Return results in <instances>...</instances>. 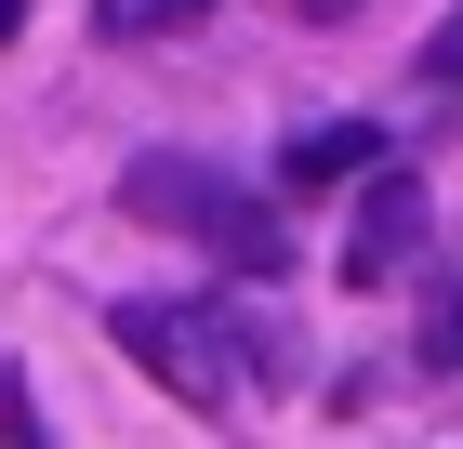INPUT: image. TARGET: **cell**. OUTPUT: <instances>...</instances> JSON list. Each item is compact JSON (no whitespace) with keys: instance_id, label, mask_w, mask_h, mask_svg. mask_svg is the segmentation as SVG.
<instances>
[{"instance_id":"cell-1","label":"cell","mask_w":463,"mask_h":449,"mask_svg":"<svg viewBox=\"0 0 463 449\" xmlns=\"http://www.w3.org/2000/svg\"><path fill=\"white\" fill-rule=\"evenodd\" d=\"M107 331H119V357H133L159 397H185V410H239L251 370H279V331L239 317V304H119Z\"/></svg>"},{"instance_id":"cell-2","label":"cell","mask_w":463,"mask_h":449,"mask_svg":"<svg viewBox=\"0 0 463 449\" xmlns=\"http://www.w3.org/2000/svg\"><path fill=\"white\" fill-rule=\"evenodd\" d=\"M119 211L159 225V239H185V251H213V265H239V277H279L291 265L279 199H251V185L213 173V159H133V173H119Z\"/></svg>"},{"instance_id":"cell-3","label":"cell","mask_w":463,"mask_h":449,"mask_svg":"<svg viewBox=\"0 0 463 449\" xmlns=\"http://www.w3.org/2000/svg\"><path fill=\"white\" fill-rule=\"evenodd\" d=\"M424 239H437L424 185L371 159V185H357V211H345V291H397V265H424Z\"/></svg>"},{"instance_id":"cell-4","label":"cell","mask_w":463,"mask_h":449,"mask_svg":"<svg viewBox=\"0 0 463 449\" xmlns=\"http://www.w3.org/2000/svg\"><path fill=\"white\" fill-rule=\"evenodd\" d=\"M371 159H384V133H371V119H318V133L291 145V185H357Z\"/></svg>"},{"instance_id":"cell-5","label":"cell","mask_w":463,"mask_h":449,"mask_svg":"<svg viewBox=\"0 0 463 449\" xmlns=\"http://www.w3.org/2000/svg\"><path fill=\"white\" fill-rule=\"evenodd\" d=\"M199 14H213V0H93V27H107V40H185Z\"/></svg>"},{"instance_id":"cell-6","label":"cell","mask_w":463,"mask_h":449,"mask_svg":"<svg viewBox=\"0 0 463 449\" xmlns=\"http://www.w3.org/2000/svg\"><path fill=\"white\" fill-rule=\"evenodd\" d=\"M424 370H463V277L424 304Z\"/></svg>"},{"instance_id":"cell-7","label":"cell","mask_w":463,"mask_h":449,"mask_svg":"<svg viewBox=\"0 0 463 449\" xmlns=\"http://www.w3.org/2000/svg\"><path fill=\"white\" fill-rule=\"evenodd\" d=\"M0 449H53V436H40V410H27V383H14V370H0Z\"/></svg>"},{"instance_id":"cell-8","label":"cell","mask_w":463,"mask_h":449,"mask_svg":"<svg viewBox=\"0 0 463 449\" xmlns=\"http://www.w3.org/2000/svg\"><path fill=\"white\" fill-rule=\"evenodd\" d=\"M424 80H437V93H450V80H463V14H450V27L424 40Z\"/></svg>"},{"instance_id":"cell-9","label":"cell","mask_w":463,"mask_h":449,"mask_svg":"<svg viewBox=\"0 0 463 449\" xmlns=\"http://www.w3.org/2000/svg\"><path fill=\"white\" fill-rule=\"evenodd\" d=\"M291 27H357V0H279Z\"/></svg>"},{"instance_id":"cell-10","label":"cell","mask_w":463,"mask_h":449,"mask_svg":"<svg viewBox=\"0 0 463 449\" xmlns=\"http://www.w3.org/2000/svg\"><path fill=\"white\" fill-rule=\"evenodd\" d=\"M14 27H27V0H0V40H14Z\"/></svg>"}]
</instances>
